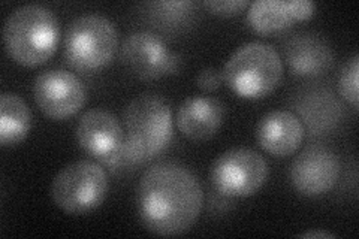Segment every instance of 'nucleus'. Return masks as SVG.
<instances>
[{
  "label": "nucleus",
  "mask_w": 359,
  "mask_h": 239,
  "mask_svg": "<svg viewBox=\"0 0 359 239\" xmlns=\"http://www.w3.org/2000/svg\"><path fill=\"white\" fill-rule=\"evenodd\" d=\"M249 5L250 4L247 0H210V2H204V6L210 9L212 14L224 17L238 14Z\"/></svg>",
  "instance_id": "nucleus-18"
},
{
  "label": "nucleus",
  "mask_w": 359,
  "mask_h": 239,
  "mask_svg": "<svg viewBox=\"0 0 359 239\" xmlns=\"http://www.w3.org/2000/svg\"><path fill=\"white\" fill-rule=\"evenodd\" d=\"M340 170V158L331 148L310 145L292 162L290 181L301 195L319 196L335 186Z\"/></svg>",
  "instance_id": "nucleus-11"
},
{
  "label": "nucleus",
  "mask_w": 359,
  "mask_h": 239,
  "mask_svg": "<svg viewBox=\"0 0 359 239\" xmlns=\"http://www.w3.org/2000/svg\"><path fill=\"white\" fill-rule=\"evenodd\" d=\"M211 183L224 196L255 195L266 181L268 163L252 148L238 146L220 154L211 166Z\"/></svg>",
  "instance_id": "nucleus-7"
},
{
  "label": "nucleus",
  "mask_w": 359,
  "mask_h": 239,
  "mask_svg": "<svg viewBox=\"0 0 359 239\" xmlns=\"http://www.w3.org/2000/svg\"><path fill=\"white\" fill-rule=\"evenodd\" d=\"M118 48V35L112 22L99 14L72 20L65 32V59L81 72L99 71L111 63Z\"/></svg>",
  "instance_id": "nucleus-5"
},
{
  "label": "nucleus",
  "mask_w": 359,
  "mask_h": 239,
  "mask_svg": "<svg viewBox=\"0 0 359 239\" xmlns=\"http://www.w3.org/2000/svg\"><path fill=\"white\" fill-rule=\"evenodd\" d=\"M76 141L86 153L111 168L121 165L125 132L116 116L105 109H90L76 124Z\"/></svg>",
  "instance_id": "nucleus-10"
},
{
  "label": "nucleus",
  "mask_w": 359,
  "mask_h": 239,
  "mask_svg": "<svg viewBox=\"0 0 359 239\" xmlns=\"http://www.w3.org/2000/svg\"><path fill=\"white\" fill-rule=\"evenodd\" d=\"M358 75H359V55L355 53L349 60L343 66L340 79H339V88L341 96L358 108Z\"/></svg>",
  "instance_id": "nucleus-17"
},
{
  "label": "nucleus",
  "mask_w": 359,
  "mask_h": 239,
  "mask_svg": "<svg viewBox=\"0 0 359 239\" xmlns=\"http://www.w3.org/2000/svg\"><path fill=\"white\" fill-rule=\"evenodd\" d=\"M304 133V126L295 114L278 109L268 112L257 123L256 139L266 153L285 157L298 150Z\"/></svg>",
  "instance_id": "nucleus-13"
},
{
  "label": "nucleus",
  "mask_w": 359,
  "mask_h": 239,
  "mask_svg": "<svg viewBox=\"0 0 359 239\" xmlns=\"http://www.w3.org/2000/svg\"><path fill=\"white\" fill-rule=\"evenodd\" d=\"M108 177L96 162L80 161L65 166L51 183V198L67 214H86L97 208L108 193Z\"/></svg>",
  "instance_id": "nucleus-6"
},
{
  "label": "nucleus",
  "mask_w": 359,
  "mask_h": 239,
  "mask_svg": "<svg viewBox=\"0 0 359 239\" xmlns=\"http://www.w3.org/2000/svg\"><path fill=\"white\" fill-rule=\"evenodd\" d=\"M223 81L243 97H262L277 88L283 78V60L264 42L244 43L224 64Z\"/></svg>",
  "instance_id": "nucleus-4"
},
{
  "label": "nucleus",
  "mask_w": 359,
  "mask_h": 239,
  "mask_svg": "<svg viewBox=\"0 0 359 239\" xmlns=\"http://www.w3.org/2000/svg\"><path fill=\"white\" fill-rule=\"evenodd\" d=\"M283 53L290 71L301 76L322 75L330 69L334 60L327 39L313 32L292 35L285 43Z\"/></svg>",
  "instance_id": "nucleus-12"
},
{
  "label": "nucleus",
  "mask_w": 359,
  "mask_h": 239,
  "mask_svg": "<svg viewBox=\"0 0 359 239\" xmlns=\"http://www.w3.org/2000/svg\"><path fill=\"white\" fill-rule=\"evenodd\" d=\"M125 145L121 165H140L151 161L172 139V111L157 93L147 92L133 97L123 114Z\"/></svg>",
  "instance_id": "nucleus-2"
},
{
  "label": "nucleus",
  "mask_w": 359,
  "mask_h": 239,
  "mask_svg": "<svg viewBox=\"0 0 359 239\" xmlns=\"http://www.w3.org/2000/svg\"><path fill=\"white\" fill-rule=\"evenodd\" d=\"M120 59L132 75L145 81L177 74L182 66V57L149 30L129 33L121 43Z\"/></svg>",
  "instance_id": "nucleus-8"
},
{
  "label": "nucleus",
  "mask_w": 359,
  "mask_h": 239,
  "mask_svg": "<svg viewBox=\"0 0 359 239\" xmlns=\"http://www.w3.org/2000/svg\"><path fill=\"white\" fill-rule=\"evenodd\" d=\"M30 109L22 97L15 93L0 96V144L17 145L26 139L30 130Z\"/></svg>",
  "instance_id": "nucleus-16"
},
{
  "label": "nucleus",
  "mask_w": 359,
  "mask_h": 239,
  "mask_svg": "<svg viewBox=\"0 0 359 239\" xmlns=\"http://www.w3.org/2000/svg\"><path fill=\"white\" fill-rule=\"evenodd\" d=\"M135 203L140 221L149 232L177 236L187 232L199 219L204 191L187 166L165 161L142 174Z\"/></svg>",
  "instance_id": "nucleus-1"
},
{
  "label": "nucleus",
  "mask_w": 359,
  "mask_h": 239,
  "mask_svg": "<svg viewBox=\"0 0 359 239\" xmlns=\"http://www.w3.org/2000/svg\"><path fill=\"white\" fill-rule=\"evenodd\" d=\"M316 4L310 0H256L249 5L247 21L259 33H274L289 27L292 22L310 18Z\"/></svg>",
  "instance_id": "nucleus-15"
},
{
  "label": "nucleus",
  "mask_w": 359,
  "mask_h": 239,
  "mask_svg": "<svg viewBox=\"0 0 359 239\" xmlns=\"http://www.w3.org/2000/svg\"><path fill=\"white\" fill-rule=\"evenodd\" d=\"M335 235L330 232H322V231H311L307 233H302L301 238H334Z\"/></svg>",
  "instance_id": "nucleus-20"
},
{
  "label": "nucleus",
  "mask_w": 359,
  "mask_h": 239,
  "mask_svg": "<svg viewBox=\"0 0 359 239\" xmlns=\"http://www.w3.org/2000/svg\"><path fill=\"white\" fill-rule=\"evenodd\" d=\"M33 97L45 116L63 120L83 108L87 93L75 74L66 69H48L33 81Z\"/></svg>",
  "instance_id": "nucleus-9"
},
{
  "label": "nucleus",
  "mask_w": 359,
  "mask_h": 239,
  "mask_svg": "<svg viewBox=\"0 0 359 239\" xmlns=\"http://www.w3.org/2000/svg\"><path fill=\"white\" fill-rule=\"evenodd\" d=\"M224 107L216 97L194 96L186 99L177 111V126L186 138L207 141L220 129Z\"/></svg>",
  "instance_id": "nucleus-14"
},
{
  "label": "nucleus",
  "mask_w": 359,
  "mask_h": 239,
  "mask_svg": "<svg viewBox=\"0 0 359 239\" xmlns=\"http://www.w3.org/2000/svg\"><path fill=\"white\" fill-rule=\"evenodd\" d=\"M223 83L222 71H217L216 67H205L202 69L196 78V84L204 92H215Z\"/></svg>",
  "instance_id": "nucleus-19"
},
{
  "label": "nucleus",
  "mask_w": 359,
  "mask_h": 239,
  "mask_svg": "<svg viewBox=\"0 0 359 239\" xmlns=\"http://www.w3.org/2000/svg\"><path fill=\"white\" fill-rule=\"evenodd\" d=\"M4 43L11 59L17 63L25 66L42 64L57 48V18L42 5L18 6L5 20Z\"/></svg>",
  "instance_id": "nucleus-3"
}]
</instances>
